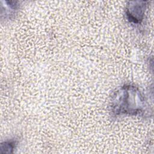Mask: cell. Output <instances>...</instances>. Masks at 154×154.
<instances>
[{
    "label": "cell",
    "instance_id": "1",
    "mask_svg": "<svg viewBox=\"0 0 154 154\" xmlns=\"http://www.w3.org/2000/svg\"><path fill=\"white\" fill-rule=\"evenodd\" d=\"M147 108L145 95L138 87L131 84L120 86L111 97L110 111L114 117L141 116Z\"/></svg>",
    "mask_w": 154,
    "mask_h": 154
},
{
    "label": "cell",
    "instance_id": "2",
    "mask_svg": "<svg viewBox=\"0 0 154 154\" xmlns=\"http://www.w3.org/2000/svg\"><path fill=\"white\" fill-rule=\"evenodd\" d=\"M149 1H129L125 8L127 20L134 25H140L145 18Z\"/></svg>",
    "mask_w": 154,
    "mask_h": 154
},
{
    "label": "cell",
    "instance_id": "3",
    "mask_svg": "<svg viewBox=\"0 0 154 154\" xmlns=\"http://www.w3.org/2000/svg\"><path fill=\"white\" fill-rule=\"evenodd\" d=\"M1 18L10 20L14 17L19 9L17 1H1Z\"/></svg>",
    "mask_w": 154,
    "mask_h": 154
},
{
    "label": "cell",
    "instance_id": "4",
    "mask_svg": "<svg viewBox=\"0 0 154 154\" xmlns=\"http://www.w3.org/2000/svg\"><path fill=\"white\" fill-rule=\"evenodd\" d=\"M18 141L16 139H10L3 141L1 144L0 149L2 153H11L16 148Z\"/></svg>",
    "mask_w": 154,
    "mask_h": 154
}]
</instances>
